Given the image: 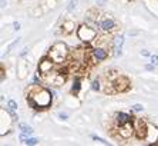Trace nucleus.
<instances>
[{
	"instance_id": "nucleus-13",
	"label": "nucleus",
	"mask_w": 158,
	"mask_h": 146,
	"mask_svg": "<svg viewBox=\"0 0 158 146\" xmlns=\"http://www.w3.org/2000/svg\"><path fill=\"white\" fill-rule=\"evenodd\" d=\"M23 143L24 145H37L39 140L36 139V138H27V139H23Z\"/></svg>"
},
{
	"instance_id": "nucleus-22",
	"label": "nucleus",
	"mask_w": 158,
	"mask_h": 146,
	"mask_svg": "<svg viewBox=\"0 0 158 146\" xmlns=\"http://www.w3.org/2000/svg\"><path fill=\"white\" fill-rule=\"evenodd\" d=\"M141 54H143V56H150V53H148L147 50H144V52H141Z\"/></svg>"
},
{
	"instance_id": "nucleus-5",
	"label": "nucleus",
	"mask_w": 158,
	"mask_h": 146,
	"mask_svg": "<svg viewBox=\"0 0 158 146\" xmlns=\"http://www.w3.org/2000/svg\"><path fill=\"white\" fill-rule=\"evenodd\" d=\"M132 126H134V132L137 133V136H138L140 139L145 138V135H147V126H145V123L143 122V120H141V119H135Z\"/></svg>"
},
{
	"instance_id": "nucleus-19",
	"label": "nucleus",
	"mask_w": 158,
	"mask_h": 146,
	"mask_svg": "<svg viewBox=\"0 0 158 146\" xmlns=\"http://www.w3.org/2000/svg\"><path fill=\"white\" fill-rule=\"evenodd\" d=\"M76 6H77V0H71L70 1V6H68V10L71 12L73 9H76Z\"/></svg>"
},
{
	"instance_id": "nucleus-2",
	"label": "nucleus",
	"mask_w": 158,
	"mask_h": 146,
	"mask_svg": "<svg viewBox=\"0 0 158 146\" xmlns=\"http://www.w3.org/2000/svg\"><path fill=\"white\" fill-rule=\"evenodd\" d=\"M67 54H68L67 46L64 45V43H60V42H59V43L53 45V47L50 49L49 56H50L56 63H63V62L67 59Z\"/></svg>"
},
{
	"instance_id": "nucleus-4",
	"label": "nucleus",
	"mask_w": 158,
	"mask_h": 146,
	"mask_svg": "<svg viewBox=\"0 0 158 146\" xmlns=\"http://www.w3.org/2000/svg\"><path fill=\"white\" fill-rule=\"evenodd\" d=\"M56 62L49 56V57H44V59L40 62V65H39V70L40 73H43V74H47V73H50L51 72V69H53V65H54Z\"/></svg>"
},
{
	"instance_id": "nucleus-23",
	"label": "nucleus",
	"mask_w": 158,
	"mask_h": 146,
	"mask_svg": "<svg viewBox=\"0 0 158 146\" xmlns=\"http://www.w3.org/2000/svg\"><path fill=\"white\" fill-rule=\"evenodd\" d=\"M1 7H6V0H1Z\"/></svg>"
},
{
	"instance_id": "nucleus-14",
	"label": "nucleus",
	"mask_w": 158,
	"mask_h": 146,
	"mask_svg": "<svg viewBox=\"0 0 158 146\" xmlns=\"http://www.w3.org/2000/svg\"><path fill=\"white\" fill-rule=\"evenodd\" d=\"M17 109V103L14 102V100H9V103H7V110H16Z\"/></svg>"
},
{
	"instance_id": "nucleus-18",
	"label": "nucleus",
	"mask_w": 158,
	"mask_h": 146,
	"mask_svg": "<svg viewBox=\"0 0 158 146\" xmlns=\"http://www.w3.org/2000/svg\"><path fill=\"white\" fill-rule=\"evenodd\" d=\"M151 65L158 66V54H152L151 56Z\"/></svg>"
},
{
	"instance_id": "nucleus-3",
	"label": "nucleus",
	"mask_w": 158,
	"mask_h": 146,
	"mask_svg": "<svg viewBox=\"0 0 158 146\" xmlns=\"http://www.w3.org/2000/svg\"><path fill=\"white\" fill-rule=\"evenodd\" d=\"M77 34H79V37L81 40H84V42H91V40L96 39V36H97V32H96L93 27L83 25V26L79 27V30H77Z\"/></svg>"
},
{
	"instance_id": "nucleus-10",
	"label": "nucleus",
	"mask_w": 158,
	"mask_h": 146,
	"mask_svg": "<svg viewBox=\"0 0 158 146\" xmlns=\"http://www.w3.org/2000/svg\"><path fill=\"white\" fill-rule=\"evenodd\" d=\"M114 26H115V23H114L112 19H104L101 23H100L101 30H104V32H111L112 29H114Z\"/></svg>"
},
{
	"instance_id": "nucleus-7",
	"label": "nucleus",
	"mask_w": 158,
	"mask_h": 146,
	"mask_svg": "<svg viewBox=\"0 0 158 146\" xmlns=\"http://www.w3.org/2000/svg\"><path fill=\"white\" fill-rule=\"evenodd\" d=\"M115 122H117V125L121 127V126H124V125H127V123L132 122V118L130 116V115H127V113L120 112V113L115 115Z\"/></svg>"
},
{
	"instance_id": "nucleus-11",
	"label": "nucleus",
	"mask_w": 158,
	"mask_h": 146,
	"mask_svg": "<svg viewBox=\"0 0 158 146\" xmlns=\"http://www.w3.org/2000/svg\"><path fill=\"white\" fill-rule=\"evenodd\" d=\"M19 127H20V132H21V139H24L26 135H32L33 133V129L29 125H26V123H20Z\"/></svg>"
},
{
	"instance_id": "nucleus-9",
	"label": "nucleus",
	"mask_w": 158,
	"mask_h": 146,
	"mask_svg": "<svg viewBox=\"0 0 158 146\" xmlns=\"http://www.w3.org/2000/svg\"><path fill=\"white\" fill-rule=\"evenodd\" d=\"M114 85H115V89H117V90H120V92H124V90H127V89H128L130 82H128V79H125V77H123V76H120L118 79L114 82Z\"/></svg>"
},
{
	"instance_id": "nucleus-6",
	"label": "nucleus",
	"mask_w": 158,
	"mask_h": 146,
	"mask_svg": "<svg viewBox=\"0 0 158 146\" xmlns=\"http://www.w3.org/2000/svg\"><path fill=\"white\" fill-rule=\"evenodd\" d=\"M108 57V53H107V50L103 49V47H96L94 50H93V59L97 60V62H103Z\"/></svg>"
},
{
	"instance_id": "nucleus-16",
	"label": "nucleus",
	"mask_w": 158,
	"mask_h": 146,
	"mask_svg": "<svg viewBox=\"0 0 158 146\" xmlns=\"http://www.w3.org/2000/svg\"><path fill=\"white\" fill-rule=\"evenodd\" d=\"M91 89H93V90H100V82H98V80H93Z\"/></svg>"
},
{
	"instance_id": "nucleus-8",
	"label": "nucleus",
	"mask_w": 158,
	"mask_h": 146,
	"mask_svg": "<svg viewBox=\"0 0 158 146\" xmlns=\"http://www.w3.org/2000/svg\"><path fill=\"white\" fill-rule=\"evenodd\" d=\"M123 45H124V36H117L114 39V56H121L123 53Z\"/></svg>"
},
{
	"instance_id": "nucleus-15",
	"label": "nucleus",
	"mask_w": 158,
	"mask_h": 146,
	"mask_svg": "<svg viewBox=\"0 0 158 146\" xmlns=\"http://www.w3.org/2000/svg\"><path fill=\"white\" fill-rule=\"evenodd\" d=\"M131 110L132 112H143V110H144V106H143V105H132Z\"/></svg>"
},
{
	"instance_id": "nucleus-12",
	"label": "nucleus",
	"mask_w": 158,
	"mask_h": 146,
	"mask_svg": "<svg viewBox=\"0 0 158 146\" xmlns=\"http://www.w3.org/2000/svg\"><path fill=\"white\" fill-rule=\"evenodd\" d=\"M80 87H81V82H80V79H74L73 86H71V93L73 95H77V93L80 92Z\"/></svg>"
},
{
	"instance_id": "nucleus-17",
	"label": "nucleus",
	"mask_w": 158,
	"mask_h": 146,
	"mask_svg": "<svg viewBox=\"0 0 158 146\" xmlns=\"http://www.w3.org/2000/svg\"><path fill=\"white\" fill-rule=\"evenodd\" d=\"M93 139L96 140V142H100V143H103V145H108V142H107V140L101 139V138H98V136H96V135L93 136Z\"/></svg>"
},
{
	"instance_id": "nucleus-20",
	"label": "nucleus",
	"mask_w": 158,
	"mask_h": 146,
	"mask_svg": "<svg viewBox=\"0 0 158 146\" xmlns=\"http://www.w3.org/2000/svg\"><path fill=\"white\" fill-rule=\"evenodd\" d=\"M59 116H60V118H61L63 120H66L67 118H68V115H67V113H59Z\"/></svg>"
},
{
	"instance_id": "nucleus-21",
	"label": "nucleus",
	"mask_w": 158,
	"mask_h": 146,
	"mask_svg": "<svg viewBox=\"0 0 158 146\" xmlns=\"http://www.w3.org/2000/svg\"><path fill=\"white\" fill-rule=\"evenodd\" d=\"M13 26H14V29H16V30H19V29H20V25L17 23V22H14V23H13Z\"/></svg>"
},
{
	"instance_id": "nucleus-1",
	"label": "nucleus",
	"mask_w": 158,
	"mask_h": 146,
	"mask_svg": "<svg viewBox=\"0 0 158 146\" xmlns=\"http://www.w3.org/2000/svg\"><path fill=\"white\" fill-rule=\"evenodd\" d=\"M27 105L29 107H33L36 110L47 109L51 105V92L36 85L27 95Z\"/></svg>"
}]
</instances>
